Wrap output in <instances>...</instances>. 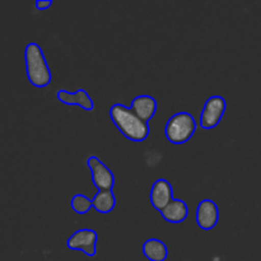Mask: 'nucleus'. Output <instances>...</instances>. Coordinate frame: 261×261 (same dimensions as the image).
Instances as JSON below:
<instances>
[{"mask_svg": "<svg viewBox=\"0 0 261 261\" xmlns=\"http://www.w3.org/2000/svg\"><path fill=\"white\" fill-rule=\"evenodd\" d=\"M56 97L60 102L64 105H69V106H79L86 111H93L94 103L89 94L87 93L84 89H78L75 93H70V92L65 91V89H60L56 93Z\"/></svg>", "mask_w": 261, "mask_h": 261, "instance_id": "nucleus-9", "label": "nucleus"}, {"mask_svg": "<svg viewBox=\"0 0 261 261\" xmlns=\"http://www.w3.org/2000/svg\"><path fill=\"white\" fill-rule=\"evenodd\" d=\"M226 99L222 96H212L206 99L204 109L200 114V126L205 130L218 126L226 112Z\"/></svg>", "mask_w": 261, "mask_h": 261, "instance_id": "nucleus-4", "label": "nucleus"}, {"mask_svg": "<svg viewBox=\"0 0 261 261\" xmlns=\"http://www.w3.org/2000/svg\"><path fill=\"white\" fill-rule=\"evenodd\" d=\"M161 216L168 223H182L189 216V208L186 203L180 199H172L171 203L161 212Z\"/></svg>", "mask_w": 261, "mask_h": 261, "instance_id": "nucleus-11", "label": "nucleus"}, {"mask_svg": "<svg viewBox=\"0 0 261 261\" xmlns=\"http://www.w3.org/2000/svg\"><path fill=\"white\" fill-rule=\"evenodd\" d=\"M219 211L217 204L211 199H204L196 209V223L204 231H211L218 224Z\"/></svg>", "mask_w": 261, "mask_h": 261, "instance_id": "nucleus-7", "label": "nucleus"}, {"mask_svg": "<svg viewBox=\"0 0 261 261\" xmlns=\"http://www.w3.org/2000/svg\"><path fill=\"white\" fill-rule=\"evenodd\" d=\"M110 116L115 126L132 142H143L149 135V125L143 121L132 109L116 103L110 109Z\"/></svg>", "mask_w": 261, "mask_h": 261, "instance_id": "nucleus-1", "label": "nucleus"}, {"mask_svg": "<svg viewBox=\"0 0 261 261\" xmlns=\"http://www.w3.org/2000/svg\"><path fill=\"white\" fill-rule=\"evenodd\" d=\"M196 132V121L189 112H178L170 117L165 127V135L172 144L189 142Z\"/></svg>", "mask_w": 261, "mask_h": 261, "instance_id": "nucleus-3", "label": "nucleus"}, {"mask_svg": "<svg viewBox=\"0 0 261 261\" xmlns=\"http://www.w3.org/2000/svg\"><path fill=\"white\" fill-rule=\"evenodd\" d=\"M92 200H93V208L101 214L110 213L116 206V199L112 190L98 191Z\"/></svg>", "mask_w": 261, "mask_h": 261, "instance_id": "nucleus-13", "label": "nucleus"}, {"mask_svg": "<svg viewBox=\"0 0 261 261\" xmlns=\"http://www.w3.org/2000/svg\"><path fill=\"white\" fill-rule=\"evenodd\" d=\"M132 110L143 120L148 122L157 111V101L154 97L148 94H140L132 102Z\"/></svg>", "mask_w": 261, "mask_h": 261, "instance_id": "nucleus-10", "label": "nucleus"}, {"mask_svg": "<svg viewBox=\"0 0 261 261\" xmlns=\"http://www.w3.org/2000/svg\"><path fill=\"white\" fill-rule=\"evenodd\" d=\"M70 205L76 214H87L91 208H93V200L83 194H76L71 198Z\"/></svg>", "mask_w": 261, "mask_h": 261, "instance_id": "nucleus-14", "label": "nucleus"}, {"mask_svg": "<svg viewBox=\"0 0 261 261\" xmlns=\"http://www.w3.org/2000/svg\"><path fill=\"white\" fill-rule=\"evenodd\" d=\"M24 61L27 78L37 88L47 87L51 82V71L47 65L42 48L38 43L30 42L24 48Z\"/></svg>", "mask_w": 261, "mask_h": 261, "instance_id": "nucleus-2", "label": "nucleus"}, {"mask_svg": "<svg viewBox=\"0 0 261 261\" xmlns=\"http://www.w3.org/2000/svg\"><path fill=\"white\" fill-rule=\"evenodd\" d=\"M143 254L149 261H166L168 257V250L161 240L149 239L143 245Z\"/></svg>", "mask_w": 261, "mask_h": 261, "instance_id": "nucleus-12", "label": "nucleus"}, {"mask_svg": "<svg viewBox=\"0 0 261 261\" xmlns=\"http://www.w3.org/2000/svg\"><path fill=\"white\" fill-rule=\"evenodd\" d=\"M173 190L171 184L165 178H160L153 184L152 189H150V203H152L153 208L155 211L161 212L171 203L173 199Z\"/></svg>", "mask_w": 261, "mask_h": 261, "instance_id": "nucleus-8", "label": "nucleus"}, {"mask_svg": "<svg viewBox=\"0 0 261 261\" xmlns=\"http://www.w3.org/2000/svg\"><path fill=\"white\" fill-rule=\"evenodd\" d=\"M51 5H53V2H51V0H37V2H36V8H37L38 10L47 9Z\"/></svg>", "mask_w": 261, "mask_h": 261, "instance_id": "nucleus-15", "label": "nucleus"}, {"mask_svg": "<svg viewBox=\"0 0 261 261\" xmlns=\"http://www.w3.org/2000/svg\"><path fill=\"white\" fill-rule=\"evenodd\" d=\"M97 232L91 228H82L74 232L68 239L66 246L70 250L83 251L87 256L93 257L97 254Z\"/></svg>", "mask_w": 261, "mask_h": 261, "instance_id": "nucleus-5", "label": "nucleus"}, {"mask_svg": "<svg viewBox=\"0 0 261 261\" xmlns=\"http://www.w3.org/2000/svg\"><path fill=\"white\" fill-rule=\"evenodd\" d=\"M89 170L92 173V180H93L94 186L98 189V191H110L114 189L115 185V176L109 167L98 158L92 155L87 160Z\"/></svg>", "mask_w": 261, "mask_h": 261, "instance_id": "nucleus-6", "label": "nucleus"}]
</instances>
